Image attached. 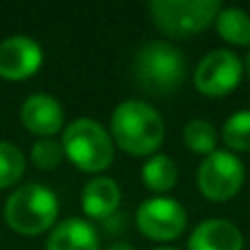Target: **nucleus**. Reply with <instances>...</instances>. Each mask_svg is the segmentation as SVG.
<instances>
[{
	"label": "nucleus",
	"instance_id": "nucleus-9",
	"mask_svg": "<svg viewBox=\"0 0 250 250\" xmlns=\"http://www.w3.org/2000/svg\"><path fill=\"white\" fill-rule=\"evenodd\" d=\"M42 46L29 35H11L0 42V77L22 82L42 66Z\"/></svg>",
	"mask_w": 250,
	"mask_h": 250
},
{
	"label": "nucleus",
	"instance_id": "nucleus-21",
	"mask_svg": "<svg viewBox=\"0 0 250 250\" xmlns=\"http://www.w3.org/2000/svg\"><path fill=\"white\" fill-rule=\"evenodd\" d=\"M246 70H248V75H250V53H248V57H246Z\"/></svg>",
	"mask_w": 250,
	"mask_h": 250
},
{
	"label": "nucleus",
	"instance_id": "nucleus-4",
	"mask_svg": "<svg viewBox=\"0 0 250 250\" xmlns=\"http://www.w3.org/2000/svg\"><path fill=\"white\" fill-rule=\"evenodd\" d=\"M62 149L82 171L99 173L114 160V143L108 129L95 119H75L62 136Z\"/></svg>",
	"mask_w": 250,
	"mask_h": 250
},
{
	"label": "nucleus",
	"instance_id": "nucleus-14",
	"mask_svg": "<svg viewBox=\"0 0 250 250\" xmlns=\"http://www.w3.org/2000/svg\"><path fill=\"white\" fill-rule=\"evenodd\" d=\"M143 185L151 191H169L178 180V167L167 154H156L141 169Z\"/></svg>",
	"mask_w": 250,
	"mask_h": 250
},
{
	"label": "nucleus",
	"instance_id": "nucleus-13",
	"mask_svg": "<svg viewBox=\"0 0 250 250\" xmlns=\"http://www.w3.org/2000/svg\"><path fill=\"white\" fill-rule=\"evenodd\" d=\"M119 204H121V189L112 178L97 176L86 182L82 191V208L88 217L105 220L117 213Z\"/></svg>",
	"mask_w": 250,
	"mask_h": 250
},
{
	"label": "nucleus",
	"instance_id": "nucleus-10",
	"mask_svg": "<svg viewBox=\"0 0 250 250\" xmlns=\"http://www.w3.org/2000/svg\"><path fill=\"white\" fill-rule=\"evenodd\" d=\"M20 117L31 134H38L42 138L57 134L64 125V110H62L60 101L51 95H44V92L26 97L22 104Z\"/></svg>",
	"mask_w": 250,
	"mask_h": 250
},
{
	"label": "nucleus",
	"instance_id": "nucleus-8",
	"mask_svg": "<svg viewBox=\"0 0 250 250\" xmlns=\"http://www.w3.org/2000/svg\"><path fill=\"white\" fill-rule=\"evenodd\" d=\"M136 224L149 239L167 242L182 235L187 226V211L173 198H149L138 207Z\"/></svg>",
	"mask_w": 250,
	"mask_h": 250
},
{
	"label": "nucleus",
	"instance_id": "nucleus-11",
	"mask_svg": "<svg viewBox=\"0 0 250 250\" xmlns=\"http://www.w3.org/2000/svg\"><path fill=\"white\" fill-rule=\"evenodd\" d=\"M242 230L222 217L204 220L189 237V250H242Z\"/></svg>",
	"mask_w": 250,
	"mask_h": 250
},
{
	"label": "nucleus",
	"instance_id": "nucleus-20",
	"mask_svg": "<svg viewBox=\"0 0 250 250\" xmlns=\"http://www.w3.org/2000/svg\"><path fill=\"white\" fill-rule=\"evenodd\" d=\"M108 250H134L129 244H114V246H110Z\"/></svg>",
	"mask_w": 250,
	"mask_h": 250
},
{
	"label": "nucleus",
	"instance_id": "nucleus-16",
	"mask_svg": "<svg viewBox=\"0 0 250 250\" xmlns=\"http://www.w3.org/2000/svg\"><path fill=\"white\" fill-rule=\"evenodd\" d=\"M24 156L13 143L0 141V189L13 187L24 173Z\"/></svg>",
	"mask_w": 250,
	"mask_h": 250
},
{
	"label": "nucleus",
	"instance_id": "nucleus-15",
	"mask_svg": "<svg viewBox=\"0 0 250 250\" xmlns=\"http://www.w3.org/2000/svg\"><path fill=\"white\" fill-rule=\"evenodd\" d=\"M215 24L220 35L230 44L246 46L250 44V16L239 7L220 9L215 18Z\"/></svg>",
	"mask_w": 250,
	"mask_h": 250
},
{
	"label": "nucleus",
	"instance_id": "nucleus-3",
	"mask_svg": "<svg viewBox=\"0 0 250 250\" xmlns=\"http://www.w3.org/2000/svg\"><path fill=\"white\" fill-rule=\"evenodd\" d=\"M60 200L48 187L31 182L16 189L4 204V222L20 235H42L55 224Z\"/></svg>",
	"mask_w": 250,
	"mask_h": 250
},
{
	"label": "nucleus",
	"instance_id": "nucleus-5",
	"mask_svg": "<svg viewBox=\"0 0 250 250\" xmlns=\"http://www.w3.org/2000/svg\"><path fill=\"white\" fill-rule=\"evenodd\" d=\"M149 13L160 31L173 38H189L215 20L220 0H154Z\"/></svg>",
	"mask_w": 250,
	"mask_h": 250
},
{
	"label": "nucleus",
	"instance_id": "nucleus-22",
	"mask_svg": "<svg viewBox=\"0 0 250 250\" xmlns=\"http://www.w3.org/2000/svg\"><path fill=\"white\" fill-rule=\"evenodd\" d=\"M154 250H176V248H154Z\"/></svg>",
	"mask_w": 250,
	"mask_h": 250
},
{
	"label": "nucleus",
	"instance_id": "nucleus-18",
	"mask_svg": "<svg viewBox=\"0 0 250 250\" xmlns=\"http://www.w3.org/2000/svg\"><path fill=\"white\" fill-rule=\"evenodd\" d=\"M185 143L189 149L198 151V154H213L217 145L215 127L204 119H193L185 125Z\"/></svg>",
	"mask_w": 250,
	"mask_h": 250
},
{
	"label": "nucleus",
	"instance_id": "nucleus-12",
	"mask_svg": "<svg viewBox=\"0 0 250 250\" xmlns=\"http://www.w3.org/2000/svg\"><path fill=\"white\" fill-rule=\"evenodd\" d=\"M46 250H99V233L90 222L70 217L51 230Z\"/></svg>",
	"mask_w": 250,
	"mask_h": 250
},
{
	"label": "nucleus",
	"instance_id": "nucleus-1",
	"mask_svg": "<svg viewBox=\"0 0 250 250\" xmlns=\"http://www.w3.org/2000/svg\"><path fill=\"white\" fill-rule=\"evenodd\" d=\"M112 136L127 154L147 156L158 149L165 138L163 117L145 101L127 99L112 112Z\"/></svg>",
	"mask_w": 250,
	"mask_h": 250
},
{
	"label": "nucleus",
	"instance_id": "nucleus-17",
	"mask_svg": "<svg viewBox=\"0 0 250 250\" xmlns=\"http://www.w3.org/2000/svg\"><path fill=\"white\" fill-rule=\"evenodd\" d=\"M222 138L230 149L250 151V110H239L226 119Z\"/></svg>",
	"mask_w": 250,
	"mask_h": 250
},
{
	"label": "nucleus",
	"instance_id": "nucleus-7",
	"mask_svg": "<svg viewBox=\"0 0 250 250\" xmlns=\"http://www.w3.org/2000/svg\"><path fill=\"white\" fill-rule=\"evenodd\" d=\"M244 73L242 60L229 48H215L200 60L193 73V83L202 95L222 97L229 95L239 83Z\"/></svg>",
	"mask_w": 250,
	"mask_h": 250
},
{
	"label": "nucleus",
	"instance_id": "nucleus-2",
	"mask_svg": "<svg viewBox=\"0 0 250 250\" xmlns=\"http://www.w3.org/2000/svg\"><path fill=\"white\" fill-rule=\"evenodd\" d=\"M187 75V60L173 44L154 40L141 46L134 60V77L145 92L156 97L178 90Z\"/></svg>",
	"mask_w": 250,
	"mask_h": 250
},
{
	"label": "nucleus",
	"instance_id": "nucleus-19",
	"mask_svg": "<svg viewBox=\"0 0 250 250\" xmlns=\"http://www.w3.org/2000/svg\"><path fill=\"white\" fill-rule=\"evenodd\" d=\"M31 160L35 167L40 169H55L57 165L64 160V149L62 143L53 141V138H42L31 147Z\"/></svg>",
	"mask_w": 250,
	"mask_h": 250
},
{
	"label": "nucleus",
	"instance_id": "nucleus-6",
	"mask_svg": "<svg viewBox=\"0 0 250 250\" xmlns=\"http://www.w3.org/2000/svg\"><path fill=\"white\" fill-rule=\"evenodd\" d=\"M244 165L235 154L215 149L202 160L198 169V187L208 200L224 202L233 198L244 185Z\"/></svg>",
	"mask_w": 250,
	"mask_h": 250
}]
</instances>
